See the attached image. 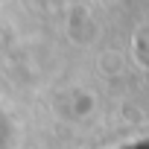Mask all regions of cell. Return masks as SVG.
Returning <instances> with one entry per match:
<instances>
[{"label": "cell", "mask_w": 149, "mask_h": 149, "mask_svg": "<svg viewBox=\"0 0 149 149\" xmlns=\"http://www.w3.org/2000/svg\"><path fill=\"white\" fill-rule=\"evenodd\" d=\"M134 149H149V143H143V146H134Z\"/></svg>", "instance_id": "1"}]
</instances>
